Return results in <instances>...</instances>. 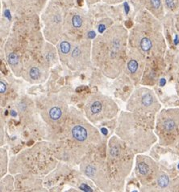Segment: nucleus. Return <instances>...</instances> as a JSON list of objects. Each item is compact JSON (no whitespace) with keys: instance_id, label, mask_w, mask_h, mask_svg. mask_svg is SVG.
Wrapping results in <instances>:
<instances>
[{"instance_id":"nucleus-1","label":"nucleus","mask_w":179,"mask_h":192,"mask_svg":"<svg viewBox=\"0 0 179 192\" xmlns=\"http://www.w3.org/2000/svg\"><path fill=\"white\" fill-rule=\"evenodd\" d=\"M72 135H73V137L76 140L81 141V142L86 140L87 136H88L86 129L83 127H82V126H79V125L75 126L72 129Z\"/></svg>"},{"instance_id":"nucleus-2","label":"nucleus","mask_w":179,"mask_h":192,"mask_svg":"<svg viewBox=\"0 0 179 192\" xmlns=\"http://www.w3.org/2000/svg\"><path fill=\"white\" fill-rule=\"evenodd\" d=\"M62 115V111L59 107H53L49 110V117L53 120H58Z\"/></svg>"},{"instance_id":"nucleus-3","label":"nucleus","mask_w":179,"mask_h":192,"mask_svg":"<svg viewBox=\"0 0 179 192\" xmlns=\"http://www.w3.org/2000/svg\"><path fill=\"white\" fill-rule=\"evenodd\" d=\"M140 48L142 49V50L147 52V51H149V50H151L153 44H152L151 40L149 39V38H148V37H144L140 41Z\"/></svg>"},{"instance_id":"nucleus-4","label":"nucleus","mask_w":179,"mask_h":192,"mask_svg":"<svg viewBox=\"0 0 179 192\" xmlns=\"http://www.w3.org/2000/svg\"><path fill=\"white\" fill-rule=\"evenodd\" d=\"M153 100V96H152L151 94L147 93L143 96L142 100H141V102H142L143 105H145V106H149V105H152Z\"/></svg>"},{"instance_id":"nucleus-5","label":"nucleus","mask_w":179,"mask_h":192,"mask_svg":"<svg viewBox=\"0 0 179 192\" xmlns=\"http://www.w3.org/2000/svg\"><path fill=\"white\" fill-rule=\"evenodd\" d=\"M60 52L64 54V55H66L69 52V50H70V44L68 42H62L60 43Z\"/></svg>"},{"instance_id":"nucleus-6","label":"nucleus","mask_w":179,"mask_h":192,"mask_svg":"<svg viewBox=\"0 0 179 192\" xmlns=\"http://www.w3.org/2000/svg\"><path fill=\"white\" fill-rule=\"evenodd\" d=\"M101 109H102L101 103H100L99 101H98V100L97 101H95V102L91 105V111L94 114L99 113Z\"/></svg>"},{"instance_id":"nucleus-7","label":"nucleus","mask_w":179,"mask_h":192,"mask_svg":"<svg viewBox=\"0 0 179 192\" xmlns=\"http://www.w3.org/2000/svg\"><path fill=\"white\" fill-rule=\"evenodd\" d=\"M158 185L161 186V187H166L169 184V178L166 175H161V177L158 178Z\"/></svg>"},{"instance_id":"nucleus-8","label":"nucleus","mask_w":179,"mask_h":192,"mask_svg":"<svg viewBox=\"0 0 179 192\" xmlns=\"http://www.w3.org/2000/svg\"><path fill=\"white\" fill-rule=\"evenodd\" d=\"M175 126H176V124H175L174 121L171 120V119L166 120L164 122V128L167 131H172L175 128Z\"/></svg>"},{"instance_id":"nucleus-9","label":"nucleus","mask_w":179,"mask_h":192,"mask_svg":"<svg viewBox=\"0 0 179 192\" xmlns=\"http://www.w3.org/2000/svg\"><path fill=\"white\" fill-rule=\"evenodd\" d=\"M72 23L74 28H80L82 24V18L80 17V15H73V19H72Z\"/></svg>"},{"instance_id":"nucleus-10","label":"nucleus","mask_w":179,"mask_h":192,"mask_svg":"<svg viewBox=\"0 0 179 192\" xmlns=\"http://www.w3.org/2000/svg\"><path fill=\"white\" fill-rule=\"evenodd\" d=\"M127 67H128V70L130 71V72L135 73L137 71V68H138V63L136 60H131L127 64Z\"/></svg>"},{"instance_id":"nucleus-11","label":"nucleus","mask_w":179,"mask_h":192,"mask_svg":"<svg viewBox=\"0 0 179 192\" xmlns=\"http://www.w3.org/2000/svg\"><path fill=\"white\" fill-rule=\"evenodd\" d=\"M138 169H139V172H140L142 175H146L147 174L149 173V166L147 165L145 163H144V162H141V163L139 164Z\"/></svg>"},{"instance_id":"nucleus-12","label":"nucleus","mask_w":179,"mask_h":192,"mask_svg":"<svg viewBox=\"0 0 179 192\" xmlns=\"http://www.w3.org/2000/svg\"><path fill=\"white\" fill-rule=\"evenodd\" d=\"M41 76V72L37 67H33L30 71V76L33 80H37Z\"/></svg>"},{"instance_id":"nucleus-13","label":"nucleus","mask_w":179,"mask_h":192,"mask_svg":"<svg viewBox=\"0 0 179 192\" xmlns=\"http://www.w3.org/2000/svg\"><path fill=\"white\" fill-rule=\"evenodd\" d=\"M8 62L11 65H15L18 63V57L17 55L15 54H11L8 56Z\"/></svg>"},{"instance_id":"nucleus-14","label":"nucleus","mask_w":179,"mask_h":192,"mask_svg":"<svg viewBox=\"0 0 179 192\" xmlns=\"http://www.w3.org/2000/svg\"><path fill=\"white\" fill-rule=\"evenodd\" d=\"M80 55H81V50H80V49L78 48V47H76V48L73 50V54H72V57L75 59V58L79 57Z\"/></svg>"},{"instance_id":"nucleus-15","label":"nucleus","mask_w":179,"mask_h":192,"mask_svg":"<svg viewBox=\"0 0 179 192\" xmlns=\"http://www.w3.org/2000/svg\"><path fill=\"white\" fill-rule=\"evenodd\" d=\"M151 3L154 8H159L161 6V0H151Z\"/></svg>"},{"instance_id":"nucleus-16","label":"nucleus","mask_w":179,"mask_h":192,"mask_svg":"<svg viewBox=\"0 0 179 192\" xmlns=\"http://www.w3.org/2000/svg\"><path fill=\"white\" fill-rule=\"evenodd\" d=\"M165 2L169 8H173L174 7V0H165Z\"/></svg>"},{"instance_id":"nucleus-17","label":"nucleus","mask_w":179,"mask_h":192,"mask_svg":"<svg viewBox=\"0 0 179 192\" xmlns=\"http://www.w3.org/2000/svg\"><path fill=\"white\" fill-rule=\"evenodd\" d=\"M94 168L93 167H91V166H88L87 168H86V174H88L90 175V176H91V175H93L94 174Z\"/></svg>"},{"instance_id":"nucleus-18","label":"nucleus","mask_w":179,"mask_h":192,"mask_svg":"<svg viewBox=\"0 0 179 192\" xmlns=\"http://www.w3.org/2000/svg\"><path fill=\"white\" fill-rule=\"evenodd\" d=\"M5 89H6V86H5V84L2 82H1V92L3 93L5 92Z\"/></svg>"}]
</instances>
